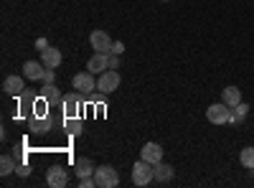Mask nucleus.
<instances>
[{
    "label": "nucleus",
    "instance_id": "obj_1",
    "mask_svg": "<svg viewBox=\"0 0 254 188\" xmlns=\"http://www.w3.org/2000/svg\"><path fill=\"white\" fill-rule=\"evenodd\" d=\"M153 181H155V165L140 158L132 165V183L135 186H147V183H153Z\"/></svg>",
    "mask_w": 254,
    "mask_h": 188
},
{
    "label": "nucleus",
    "instance_id": "obj_2",
    "mask_svg": "<svg viewBox=\"0 0 254 188\" xmlns=\"http://www.w3.org/2000/svg\"><path fill=\"white\" fill-rule=\"evenodd\" d=\"M231 117H234V107H229L224 102H216L206 110V120L211 125H226V122H231Z\"/></svg>",
    "mask_w": 254,
    "mask_h": 188
},
{
    "label": "nucleus",
    "instance_id": "obj_3",
    "mask_svg": "<svg viewBox=\"0 0 254 188\" xmlns=\"http://www.w3.org/2000/svg\"><path fill=\"white\" fill-rule=\"evenodd\" d=\"M94 181H97L99 188H117L120 186V173H117V168H112V165H97Z\"/></svg>",
    "mask_w": 254,
    "mask_h": 188
},
{
    "label": "nucleus",
    "instance_id": "obj_4",
    "mask_svg": "<svg viewBox=\"0 0 254 188\" xmlns=\"http://www.w3.org/2000/svg\"><path fill=\"white\" fill-rule=\"evenodd\" d=\"M120 84H122V76H120V71H117V69H107V71H102V74L97 76V89H99V92H104V94L117 92V89H120Z\"/></svg>",
    "mask_w": 254,
    "mask_h": 188
},
{
    "label": "nucleus",
    "instance_id": "obj_5",
    "mask_svg": "<svg viewBox=\"0 0 254 188\" xmlns=\"http://www.w3.org/2000/svg\"><path fill=\"white\" fill-rule=\"evenodd\" d=\"M71 84H74V89H76L79 94H89V92L97 89V79H94V74L87 69V71H79V74L71 79Z\"/></svg>",
    "mask_w": 254,
    "mask_h": 188
},
{
    "label": "nucleus",
    "instance_id": "obj_6",
    "mask_svg": "<svg viewBox=\"0 0 254 188\" xmlns=\"http://www.w3.org/2000/svg\"><path fill=\"white\" fill-rule=\"evenodd\" d=\"M28 130L33 135H46L49 130H54L51 115H33V117H28Z\"/></svg>",
    "mask_w": 254,
    "mask_h": 188
},
{
    "label": "nucleus",
    "instance_id": "obj_7",
    "mask_svg": "<svg viewBox=\"0 0 254 188\" xmlns=\"http://www.w3.org/2000/svg\"><path fill=\"white\" fill-rule=\"evenodd\" d=\"M81 99H79V92H71V94H64V117H81Z\"/></svg>",
    "mask_w": 254,
    "mask_h": 188
},
{
    "label": "nucleus",
    "instance_id": "obj_8",
    "mask_svg": "<svg viewBox=\"0 0 254 188\" xmlns=\"http://www.w3.org/2000/svg\"><path fill=\"white\" fill-rule=\"evenodd\" d=\"M89 44H92V49H94V51L110 54L115 41L110 38V33H107V31H92V36H89Z\"/></svg>",
    "mask_w": 254,
    "mask_h": 188
},
{
    "label": "nucleus",
    "instance_id": "obj_9",
    "mask_svg": "<svg viewBox=\"0 0 254 188\" xmlns=\"http://www.w3.org/2000/svg\"><path fill=\"white\" fill-rule=\"evenodd\" d=\"M46 183L51 186V188H64L69 183V173L61 168V165H51L49 168V173H46Z\"/></svg>",
    "mask_w": 254,
    "mask_h": 188
},
{
    "label": "nucleus",
    "instance_id": "obj_10",
    "mask_svg": "<svg viewBox=\"0 0 254 188\" xmlns=\"http://www.w3.org/2000/svg\"><path fill=\"white\" fill-rule=\"evenodd\" d=\"M87 69L92 74H102L110 69V54H102V51H94V56L87 61Z\"/></svg>",
    "mask_w": 254,
    "mask_h": 188
},
{
    "label": "nucleus",
    "instance_id": "obj_11",
    "mask_svg": "<svg viewBox=\"0 0 254 188\" xmlns=\"http://www.w3.org/2000/svg\"><path fill=\"white\" fill-rule=\"evenodd\" d=\"M41 94H44V99L51 104V107L54 110H61V104H64V94L59 92V87L54 84V81H51V84H44V89H41Z\"/></svg>",
    "mask_w": 254,
    "mask_h": 188
},
{
    "label": "nucleus",
    "instance_id": "obj_12",
    "mask_svg": "<svg viewBox=\"0 0 254 188\" xmlns=\"http://www.w3.org/2000/svg\"><path fill=\"white\" fill-rule=\"evenodd\" d=\"M36 99H38V97H36L33 92H23V94H20V97H18V115L28 120V117L33 115V104H36Z\"/></svg>",
    "mask_w": 254,
    "mask_h": 188
},
{
    "label": "nucleus",
    "instance_id": "obj_13",
    "mask_svg": "<svg viewBox=\"0 0 254 188\" xmlns=\"http://www.w3.org/2000/svg\"><path fill=\"white\" fill-rule=\"evenodd\" d=\"M140 158L155 165V163L163 160V148H160L158 142H145V145H142V150H140Z\"/></svg>",
    "mask_w": 254,
    "mask_h": 188
},
{
    "label": "nucleus",
    "instance_id": "obj_14",
    "mask_svg": "<svg viewBox=\"0 0 254 188\" xmlns=\"http://www.w3.org/2000/svg\"><path fill=\"white\" fill-rule=\"evenodd\" d=\"M41 61H44L46 69H59L61 61H64V56H61V51H59L56 46H49L46 51H41Z\"/></svg>",
    "mask_w": 254,
    "mask_h": 188
},
{
    "label": "nucleus",
    "instance_id": "obj_15",
    "mask_svg": "<svg viewBox=\"0 0 254 188\" xmlns=\"http://www.w3.org/2000/svg\"><path fill=\"white\" fill-rule=\"evenodd\" d=\"M44 71H46L44 61H26L23 64V76L31 79V81H41L44 79Z\"/></svg>",
    "mask_w": 254,
    "mask_h": 188
},
{
    "label": "nucleus",
    "instance_id": "obj_16",
    "mask_svg": "<svg viewBox=\"0 0 254 188\" xmlns=\"http://www.w3.org/2000/svg\"><path fill=\"white\" fill-rule=\"evenodd\" d=\"M23 79L26 76H5V81H3V89H5V94H10V97H20L23 94Z\"/></svg>",
    "mask_w": 254,
    "mask_h": 188
},
{
    "label": "nucleus",
    "instance_id": "obj_17",
    "mask_svg": "<svg viewBox=\"0 0 254 188\" xmlns=\"http://www.w3.org/2000/svg\"><path fill=\"white\" fill-rule=\"evenodd\" d=\"M74 168H76V178H89V176H94L97 165H94L89 158H76Z\"/></svg>",
    "mask_w": 254,
    "mask_h": 188
},
{
    "label": "nucleus",
    "instance_id": "obj_18",
    "mask_svg": "<svg viewBox=\"0 0 254 188\" xmlns=\"http://www.w3.org/2000/svg\"><path fill=\"white\" fill-rule=\"evenodd\" d=\"M173 176H176L173 165H168V163H163V160L155 163V181H158V183H171Z\"/></svg>",
    "mask_w": 254,
    "mask_h": 188
},
{
    "label": "nucleus",
    "instance_id": "obj_19",
    "mask_svg": "<svg viewBox=\"0 0 254 188\" xmlns=\"http://www.w3.org/2000/svg\"><path fill=\"white\" fill-rule=\"evenodd\" d=\"M64 130H66L69 137H79L81 130H84V122L81 117H64Z\"/></svg>",
    "mask_w": 254,
    "mask_h": 188
},
{
    "label": "nucleus",
    "instance_id": "obj_20",
    "mask_svg": "<svg viewBox=\"0 0 254 188\" xmlns=\"http://www.w3.org/2000/svg\"><path fill=\"white\" fill-rule=\"evenodd\" d=\"M221 102L229 104V107H237V104L242 102V89H239V87H226V89H221Z\"/></svg>",
    "mask_w": 254,
    "mask_h": 188
},
{
    "label": "nucleus",
    "instance_id": "obj_21",
    "mask_svg": "<svg viewBox=\"0 0 254 188\" xmlns=\"http://www.w3.org/2000/svg\"><path fill=\"white\" fill-rule=\"evenodd\" d=\"M15 171H18V163H15L13 155H3V158H0V173L10 176V173H15Z\"/></svg>",
    "mask_w": 254,
    "mask_h": 188
},
{
    "label": "nucleus",
    "instance_id": "obj_22",
    "mask_svg": "<svg viewBox=\"0 0 254 188\" xmlns=\"http://www.w3.org/2000/svg\"><path fill=\"white\" fill-rule=\"evenodd\" d=\"M239 163L244 165L247 171H254V148L249 145V148H244L242 153H239Z\"/></svg>",
    "mask_w": 254,
    "mask_h": 188
},
{
    "label": "nucleus",
    "instance_id": "obj_23",
    "mask_svg": "<svg viewBox=\"0 0 254 188\" xmlns=\"http://www.w3.org/2000/svg\"><path fill=\"white\" fill-rule=\"evenodd\" d=\"M247 112H249V104L239 102L237 107H234V117H231V125H234V122H239V120H244V117H247Z\"/></svg>",
    "mask_w": 254,
    "mask_h": 188
},
{
    "label": "nucleus",
    "instance_id": "obj_24",
    "mask_svg": "<svg viewBox=\"0 0 254 188\" xmlns=\"http://www.w3.org/2000/svg\"><path fill=\"white\" fill-rule=\"evenodd\" d=\"M79 186H81V188H94L97 181H94V176H89V178H79Z\"/></svg>",
    "mask_w": 254,
    "mask_h": 188
},
{
    "label": "nucleus",
    "instance_id": "obj_25",
    "mask_svg": "<svg viewBox=\"0 0 254 188\" xmlns=\"http://www.w3.org/2000/svg\"><path fill=\"white\" fill-rule=\"evenodd\" d=\"M54 74H56V69H46V71H44V79H41V81H44V84H51V81H54Z\"/></svg>",
    "mask_w": 254,
    "mask_h": 188
},
{
    "label": "nucleus",
    "instance_id": "obj_26",
    "mask_svg": "<svg viewBox=\"0 0 254 188\" xmlns=\"http://www.w3.org/2000/svg\"><path fill=\"white\" fill-rule=\"evenodd\" d=\"M122 51H125V44H122V41H115V44H112V51H110V54H117V56H120Z\"/></svg>",
    "mask_w": 254,
    "mask_h": 188
},
{
    "label": "nucleus",
    "instance_id": "obj_27",
    "mask_svg": "<svg viewBox=\"0 0 254 188\" xmlns=\"http://www.w3.org/2000/svg\"><path fill=\"white\" fill-rule=\"evenodd\" d=\"M110 69H120V56L117 54H110Z\"/></svg>",
    "mask_w": 254,
    "mask_h": 188
},
{
    "label": "nucleus",
    "instance_id": "obj_28",
    "mask_svg": "<svg viewBox=\"0 0 254 188\" xmlns=\"http://www.w3.org/2000/svg\"><path fill=\"white\" fill-rule=\"evenodd\" d=\"M36 49H38V51H46V49H49V41H46V38H38V41H36Z\"/></svg>",
    "mask_w": 254,
    "mask_h": 188
},
{
    "label": "nucleus",
    "instance_id": "obj_29",
    "mask_svg": "<svg viewBox=\"0 0 254 188\" xmlns=\"http://www.w3.org/2000/svg\"><path fill=\"white\" fill-rule=\"evenodd\" d=\"M28 173H31V171H28V165H26V163H20V165H18V176H28Z\"/></svg>",
    "mask_w": 254,
    "mask_h": 188
},
{
    "label": "nucleus",
    "instance_id": "obj_30",
    "mask_svg": "<svg viewBox=\"0 0 254 188\" xmlns=\"http://www.w3.org/2000/svg\"><path fill=\"white\" fill-rule=\"evenodd\" d=\"M163 3H168V0H163Z\"/></svg>",
    "mask_w": 254,
    "mask_h": 188
}]
</instances>
